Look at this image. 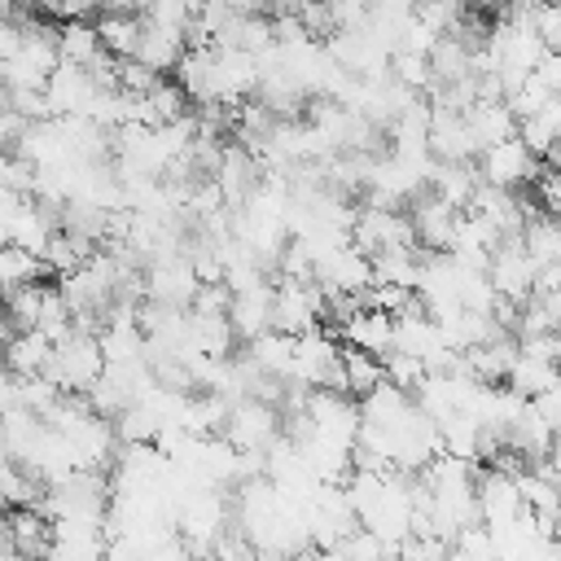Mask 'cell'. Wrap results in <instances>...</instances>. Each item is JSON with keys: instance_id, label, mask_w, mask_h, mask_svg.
I'll return each mask as SVG.
<instances>
[{"instance_id": "obj_1", "label": "cell", "mask_w": 561, "mask_h": 561, "mask_svg": "<svg viewBox=\"0 0 561 561\" xmlns=\"http://www.w3.org/2000/svg\"><path fill=\"white\" fill-rule=\"evenodd\" d=\"M101 373H105V359H101L96 337H88V333L61 337V342L53 346V355H48V368H44V377H48L61 394H88Z\"/></svg>"}, {"instance_id": "obj_2", "label": "cell", "mask_w": 561, "mask_h": 561, "mask_svg": "<svg viewBox=\"0 0 561 561\" xmlns=\"http://www.w3.org/2000/svg\"><path fill=\"white\" fill-rule=\"evenodd\" d=\"M351 245L373 263L381 254H399V250H416V232L412 219L403 210H381V206H364L355 210L351 224Z\"/></svg>"}, {"instance_id": "obj_3", "label": "cell", "mask_w": 561, "mask_h": 561, "mask_svg": "<svg viewBox=\"0 0 561 561\" xmlns=\"http://www.w3.org/2000/svg\"><path fill=\"white\" fill-rule=\"evenodd\" d=\"M324 316V294L316 280H272V329L285 337L316 333Z\"/></svg>"}, {"instance_id": "obj_4", "label": "cell", "mask_w": 561, "mask_h": 561, "mask_svg": "<svg viewBox=\"0 0 561 561\" xmlns=\"http://www.w3.org/2000/svg\"><path fill=\"white\" fill-rule=\"evenodd\" d=\"M232 451H267L276 438H280V412L259 403V399H237L228 421H224V434H219Z\"/></svg>"}, {"instance_id": "obj_5", "label": "cell", "mask_w": 561, "mask_h": 561, "mask_svg": "<svg viewBox=\"0 0 561 561\" xmlns=\"http://www.w3.org/2000/svg\"><path fill=\"white\" fill-rule=\"evenodd\" d=\"M535 272H539V267H535L530 254L522 250V237H508V241H500V245L491 250L486 280H491L495 298H504V302H513V307H526L530 294H535Z\"/></svg>"}, {"instance_id": "obj_6", "label": "cell", "mask_w": 561, "mask_h": 561, "mask_svg": "<svg viewBox=\"0 0 561 561\" xmlns=\"http://www.w3.org/2000/svg\"><path fill=\"white\" fill-rule=\"evenodd\" d=\"M539 171H543L539 158L517 136L504 140V145H495V149H486V153H478V180L491 184V188H500V193H517L522 184H535Z\"/></svg>"}, {"instance_id": "obj_7", "label": "cell", "mask_w": 561, "mask_h": 561, "mask_svg": "<svg viewBox=\"0 0 561 561\" xmlns=\"http://www.w3.org/2000/svg\"><path fill=\"white\" fill-rule=\"evenodd\" d=\"M197 272L188 263V254H175V259H158L145 267V298L158 302V307H171V311H188L193 298H197Z\"/></svg>"}, {"instance_id": "obj_8", "label": "cell", "mask_w": 561, "mask_h": 561, "mask_svg": "<svg viewBox=\"0 0 561 561\" xmlns=\"http://www.w3.org/2000/svg\"><path fill=\"white\" fill-rule=\"evenodd\" d=\"M92 96H96L92 75L79 70V66H66V61L44 83V101H48V114L53 118H83L88 105H92Z\"/></svg>"}, {"instance_id": "obj_9", "label": "cell", "mask_w": 561, "mask_h": 561, "mask_svg": "<svg viewBox=\"0 0 561 561\" xmlns=\"http://www.w3.org/2000/svg\"><path fill=\"white\" fill-rule=\"evenodd\" d=\"M478 486V522L486 526V530H504V526H513L526 508H522V495H517V478H508V473H500V469H491L482 482H473Z\"/></svg>"}, {"instance_id": "obj_10", "label": "cell", "mask_w": 561, "mask_h": 561, "mask_svg": "<svg viewBox=\"0 0 561 561\" xmlns=\"http://www.w3.org/2000/svg\"><path fill=\"white\" fill-rule=\"evenodd\" d=\"M430 158L443 162V167H469L478 158V149L469 140V127H465V114H447V110L430 114Z\"/></svg>"}, {"instance_id": "obj_11", "label": "cell", "mask_w": 561, "mask_h": 561, "mask_svg": "<svg viewBox=\"0 0 561 561\" xmlns=\"http://www.w3.org/2000/svg\"><path fill=\"white\" fill-rule=\"evenodd\" d=\"M408 219H412L416 245H425V254H447L460 210H451V206H447V202H438L434 193H421V197L412 202V215H408Z\"/></svg>"}, {"instance_id": "obj_12", "label": "cell", "mask_w": 561, "mask_h": 561, "mask_svg": "<svg viewBox=\"0 0 561 561\" xmlns=\"http://www.w3.org/2000/svg\"><path fill=\"white\" fill-rule=\"evenodd\" d=\"M390 333H394V320L386 311H373V307H359L355 316H346L333 329V337H342V346L364 351V355H377V359L390 351Z\"/></svg>"}, {"instance_id": "obj_13", "label": "cell", "mask_w": 561, "mask_h": 561, "mask_svg": "<svg viewBox=\"0 0 561 561\" xmlns=\"http://www.w3.org/2000/svg\"><path fill=\"white\" fill-rule=\"evenodd\" d=\"M228 324L245 342L263 337L272 329V280H259L250 289H237L232 294V307H228Z\"/></svg>"}, {"instance_id": "obj_14", "label": "cell", "mask_w": 561, "mask_h": 561, "mask_svg": "<svg viewBox=\"0 0 561 561\" xmlns=\"http://www.w3.org/2000/svg\"><path fill=\"white\" fill-rule=\"evenodd\" d=\"M4 526H9V543H13V557L18 561H48L53 522L39 508H13L4 517Z\"/></svg>"}, {"instance_id": "obj_15", "label": "cell", "mask_w": 561, "mask_h": 561, "mask_svg": "<svg viewBox=\"0 0 561 561\" xmlns=\"http://www.w3.org/2000/svg\"><path fill=\"white\" fill-rule=\"evenodd\" d=\"M465 127H469V140H473L478 153H486V149H495V145L517 136V118H513V110L504 101H478L465 114Z\"/></svg>"}, {"instance_id": "obj_16", "label": "cell", "mask_w": 561, "mask_h": 561, "mask_svg": "<svg viewBox=\"0 0 561 561\" xmlns=\"http://www.w3.org/2000/svg\"><path fill=\"white\" fill-rule=\"evenodd\" d=\"M96 35H101V48L110 53V57H118V61H131L136 57V48H140V13H131V9H105L96 22Z\"/></svg>"}, {"instance_id": "obj_17", "label": "cell", "mask_w": 561, "mask_h": 561, "mask_svg": "<svg viewBox=\"0 0 561 561\" xmlns=\"http://www.w3.org/2000/svg\"><path fill=\"white\" fill-rule=\"evenodd\" d=\"M48 355H53V342H48L44 333H13V337L4 342V373H13L18 381L44 377Z\"/></svg>"}, {"instance_id": "obj_18", "label": "cell", "mask_w": 561, "mask_h": 561, "mask_svg": "<svg viewBox=\"0 0 561 561\" xmlns=\"http://www.w3.org/2000/svg\"><path fill=\"white\" fill-rule=\"evenodd\" d=\"M245 359H250L263 377H276V381H285V386H289V377H294V337H285V333L267 329L263 337H254V342H250Z\"/></svg>"}, {"instance_id": "obj_19", "label": "cell", "mask_w": 561, "mask_h": 561, "mask_svg": "<svg viewBox=\"0 0 561 561\" xmlns=\"http://www.w3.org/2000/svg\"><path fill=\"white\" fill-rule=\"evenodd\" d=\"M557 377H561V364H552V359H535V355H522L517 351V359H513V368H508V390L517 394V399H539L543 390H552L557 386Z\"/></svg>"}, {"instance_id": "obj_20", "label": "cell", "mask_w": 561, "mask_h": 561, "mask_svg": "<svg viewBox=\"0 0 561 561\" xmlns=\"http://www.w3.org/2000/svg\"><path fill=\"white\" fill-rule=\"evenodd\" d=\"M57 53H61L66 66H79V70H92L105 57L101 35H96L92 22H66V26H57Z\"/></svg>"}, {"instance_id": "obj_21", "label": "cell", "mask_w": 561, "mask_h": 561, "mask_svg": "<svg viewBox=\"0 0 561 561\" xmlns=\"http://www.w3.org/2000/svg\"><path fill=\"white\" fill-rule=\"evenodd\" d=\"M430 193L438 197V202H447L451 210H469V202H473V193H478V167L469 162V167H434V175H430Z\"/></svg>"}, {"instance_id": "obj_22", "label": "cell", "mask_w": 561, "mask_h": 561, "mask_svg": "<svg viewBox=\"0 0 561 561\" xmlns=\"http://www.w3.org/2000/svg\"><path fill=\"white\" fill-rule=\"evenodd\" d=\"M140 26H145V22H140ZM180 57H184V39H180V35H167V31L145 26V31H140V48H136L131 61H140L145 70H153V75L162 79L167 70L180 66Z\"/></svg>"}, {"instance_id": "obj_23", "label": "cell", "mask_w": 561, "mask_h": 561, "mask_svg": "<svg viewBox=\"0 0 561 561\" xmlns=\"http://www.w3.org/2000/svg\"><path fill=\"white\" fill-rule=\"evenodd\" d=\"M337 364H342V381H346V394L351 399H364L373 386H381V359L377 355H364V351H351L342 346L337 351Z\"/></svg>"}, {"instance_id": "obj_24", "label": "cell", "mask_w": 561, "mask_h": 561, "mask_svg": "<svg viewBox=\"0 0 561 561\" xmlns=\"http://www.w3.org/2000/svg\"><path fill=\"white\" fill-rule=\"evenodd\" d=\"M522 250L530 254V263H535V267L561 263V228H557L548 215L526 219V228H522Z\"/></svg>"}, {"instance_id": "obj_25", "label": "cell", "mask_w": 561, "mask_h": 561, "mask_svg": "<svg viewBox=\"0 0 561 561\" xmlns=\"http://www.w3.org/2000/svg\"><path fill=\"white\" fill-rule=\"evenodd\" d=\"M48 289L53 285H22V289H13L9 294V302H4V316L18 324V333H35L39 329V316H44V302H48Z\"/></svg>"}, {"instance_id": "obj_26", "label": "cell", "mask_w": 561, "mask_h": 561, "mask_svg": "<svg viewBox=\"0 0 561 561\" xmlns=\"http://www.w3.org/2000/svg\"><path fill=\"white\" fill-rule=\"evenodd\" d=\"M390 79H394L403 92H412V96H425V92L434 88V75H430V57H416V53H403V48H394V53H390Z\"/></svg>"}, {"instance_id": "obj_27", "label": "cell", "mask_w": 561, "mask_h": 561, "mask_svg": "<svg viewBox=\"0 0 561 561\" xmlns=\"http://www.w3.org/2000/svg\"><path fill=\"white\" fill-rule=\"evenodd\" d=\"M140 22H145V26H153V31H167V35L188 39V31H193V4H184V0L145 4V9H140Z\"/></svg>"}, {"instance_id": "obj_28", "label": "cell", "mask_w": 561, "mask_h": 561, "mask_svg": "<svg viewBox=\"0 0 561 561\" xmlns=\"http://www.w3.org/2000/svg\"><path fill=\"white\" fill-rule=\"evenodd\" d=\"M381 377H386V386H394V390H403L408 399L425 386V364L416 359V355H399V351H386L381 355Z\"/></svg>"}, {"instance_id": "obj_29", "label": "cell", "mask_w": 561, "mask_h": 561, "mask_svg": "<svg viewBox=\"0 0 561 561\" xmlns=\"http://www.w3.org/2000/svg\"><path fill=\"white\" fill-rule=\"evenodd\" d=\"M447 552H451V543L438 539V535H430V530H412V535L394 548L399 561H447Z\"/></svg>"}, {"instance_id": "obj_30", "label": "cell", "mask_w": 561, "mask_h": 561, "mask_svg": "<svg viewBox=\"0 0 561 561\" xmlns=\"http://www.w3.org/2000/svg\"><path fill=\"white\" fill-rule=\"evenodd\" d=\"M530 26H535V35L548 53H561V4H535Z\"/></svg>"}, {"instance_id": "obj_31", "label": "cell", "mask_w": 561, "mask_h": 561, "mask_svg": "<svg viewBox=\"0 0 561 561\" xmlns=\"http://www.w3.org/2000/svg\"><path fill=\"white\" fill-rule=\"evenodd\" d=\"M232 307V289L224 280H210V285H197V298H193V316H228Z\"/></svg>"}, {"instance_id": "obj_32", "label": "cell", "mask_w": 561, "mask_h": 561, "mask_svg": "<svg viewBox=\"0 0 561 561\" xmlns=\"http://www.w3.org/2000/svg\"><path fill=\"white\" fill-rule=\"evenodd\" d=\"M337 552H342L346 561H381V557H390V548H386L377 535H368V530H355Z\"/></svg>"}, {"instance_id": "obj_33", "label": "cell", "mask_w": 561, "mask_h": 561, "mask_svg": "<svg viewBox=\"0 0 561 561\" xmlns=\"http://www.w3.org/2000/svg\"><path fill=\"white\" fill-rule=\"evenodd\" d=\"M535 193H539V206L548 210V219L561 210V167H548V171H539V180H535Z\"/></svg>"}, {"instance_id": "obj_34", "label": "cell", "mask_w": 561, "mask_h": 561, "mask_svg": "<svg viewBox=\"0 0 561 561\" xmlns=\"http://www.w3.org/2000/svg\"><path fill=\"white\" fill-rule=\"evenodd\" d=\"M26 206V197L22 193H13V188H0V245H9V228H13V219H18V210Z\"/></svg>"}, {"instance_id": "obj_35", "label": "cell", "mask_w": 561, "mask_h": 561, "mask_svg": "<svg viewBox=\"0 0 561 561\" xmlns=\"http://www.w3.org/2000/svg\"><path fill=\"white\" fill-rule=\"evenodd\" d=\"M535 79H539L552 96H561V53H548V57L535 66Z\"/></svg>"}, {"instance_id": "obj_36", "label": "cell", "mask_w": 561, "mask_h": 561, "mask_svg": "<svg viewBox=\"0 0 561 561\" xmlns=\"http://www.w3.org/2000/svg\"><path fill=\"white\" fill-rule=\"evenodd\" d=\"M18 44H22V26H18L13 18H9V22H0V66H4V61H13Z\"/></svg>"}, {"instance_id": "obj_37", "label": "cell", "mask_w": 561, "mask_h": 561, "mask_svg": "<svg viewBox=\"0 0 561 561\" xmlns=\"http://www.w3.org/2000/svg\"><path fill=\"white\" fill-rule=\"evenodd\" d=\"M539 123H543V127H548V131L557 136V145H561V96H552V101L543 105V114H539Z\"/></svg>"}, {"instance_id": "obj_38", "label": "cell", "mask_w": 561, "mask_h": 561, "mask_svg": "<svg viewBox=\"0 0 561 561\" xmlns=\"http://www.w3.org/2000/svg\"><path fill=\"white\" fill-rule=\"evenodd\" d=\"M0 561H13V543H9V526L0 517Z\"/></svg>"}, {"instance_id": "obj_39", "label": "cell", "mask_w": 561, "mask_h": 561, "mask_svg": "<svg viewBox=\"0 0 561 561\" xmlns=\"http://www.w3.org/2000/svg\"><path fill=\"white\" fill-rule=\"evenodd\" d=\"M0 368H4V337H0Z\"/></svg>"}]
</instances>
